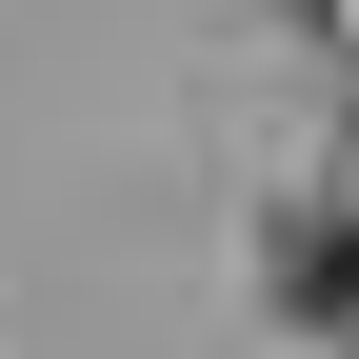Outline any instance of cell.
Instances as JSON below:
<instances>
[{
  "mask_svg": "<svg viewBox=\"0 0 359 359\" xmlns=\"http://www.w3.org/2000/svg\"><path fill=\"white\" fill-rule=\"evenodd\" d=\"M280 280H299V320H339V339H359V160H339V200L299 219V259H280Z\"/></svg>",
  "mask_w": 359,
  "mask_h": 359,
  "instance_id": "1",
  "label": "cell"
}]
</instances>
